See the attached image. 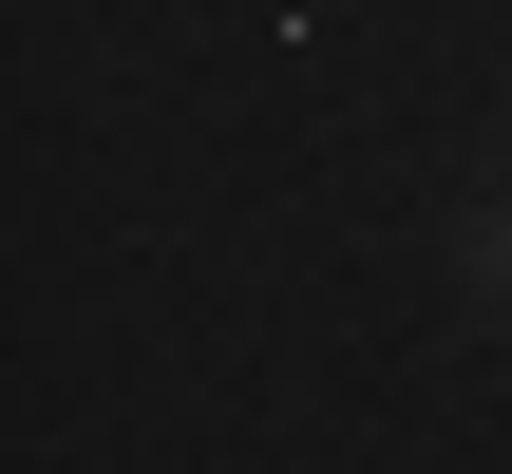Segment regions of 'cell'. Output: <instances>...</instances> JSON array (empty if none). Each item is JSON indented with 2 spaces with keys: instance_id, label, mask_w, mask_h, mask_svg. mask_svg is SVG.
<instances>
[{
  "instance_id": "6da1fadb",
  "label": "cell",
  "mask_w": 512,
  "mask_h": 474,
  "mask_svg": "<svg viewBox=\"0 0 512 474\" xmlns=\"http://www.w3.org/2000/svg\"><path fill=\"white\" fill-rule=\"evenodd\" d=\"M494 285H512V209H494Z\"/></svg>"
}]
</instances>
